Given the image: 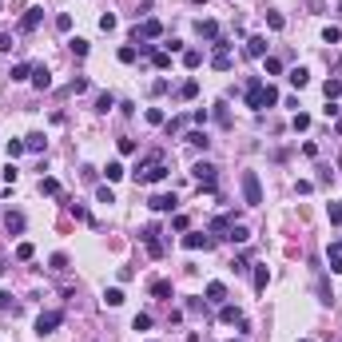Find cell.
I'll list each match as a JSON object with an SVG mask.
<instances>
[{
    "label": "cell",
    "instance_id": "bcb514c9",
    "mask_svg": "<svg viewBox=\"0 0 342 342\" xmlns=\"http://www.w3.org/2000/svg\"><path fill=\"white\" fill-rule=\"evenodd\" d=\"M52 271H68V255H52Z\"/></svg>",
    "mask_w": 342,
    "mask_h": 342
},
{
    "label": "cell",
    "instance_id": "ab89813d",
    "mask_svg": "<svg viewBox=\"0 0 342 342\" xmlns=\"http://www.w3.org/2000/svg\"><path fill=\"white\" fill-rule=\"evenodd\" d=\"M0 310H16V302H12V294H8V290H0Z\"/></svg>",
    "mask_w": 342,
    "mask_h": 342
},
{
    "label": "cell",
    "instance_id": "836d02e7",
    "mask_svg": "<svg viewBox=\"0 0 342 342\" xmlns=\"http://www.w3.org/2000/svg\"><path fill=\"white\" fill-rule=\"evenodd\" d=\"M40 191H44V195H60V183L56 179H40Z\"/></svg>",
    "mask_w": 342,
    "mask_h": 342
},
{
    "label": "cell",
    "instance_id": "b9f144b4",
    "mask_svg": "<svg viewBox=\"0 0 342 342\" xmlns=\"http://www.w3.org/2000/svg\"><path fill=\"white\" fill-rule=\"evenodd\" d=\"M338 36H342L338 28H330V24H326V32H322V40H326V44H338Z\"/></svg>",
    "mask_w": 342,
    "mask_h": 342
},
{
    "label": "cell",
    "instance_id": "8992f818",
    "mask_svg": "<svg viewBox=\"0 0 342 342\" xmlns=\"http://www.w3.org/2000/svg\"><path fill=\"white\" fill-rule=\"evenodd\" d=\"M139 36H147V40H155V36H163V24H159V20H143V24L135 28V40H139Z\"/></svg>",
    "mask_w": 342,
    "mask_h": 342
},
{
    "label": "cell",
    "instance_id": "f907efd6",
    "mask_svg": "<svg viewBox=\"0 0 342 342\" xmlns=\"http://www.w3.org/2000/svg\"><path fill=\"white\" fill-rule=\"evenodd\" d=\"M322 112H326V119H338V104H334V100H326V108H322Z\"/></svg>",
    "mask_w": 342,
    "mask_h": 342
},
{
    "label": "cell",
    "instance_id": "5b68a950",
    "mask_svg": "<svg viewBox=\"0 0 342 342\" xmlns=\"http://www.w3.org/2000/svg\"><path fill=\"white\" fill-rule=\"evenodd\" d=\"M32 84H36V92H48V88H52V72H48L44 64H36V68H32Z\"/></svg>",
    "mask_w": 342,
    "mask_h": 342
},
{
    "label": "cell",
    "instance_id": "3957f363",
    "mask_svg": "<svg viewBox=\"0 0 342 342\" xmlns=\"http://www.w3.org/2000/svg\"><path fill=\"white\" fill-rule=\"evenodd\" d=\"M60 322H64V314H60V310H48V314H40V318H36V334H40V338H44V334H52Z\"/></svg>",
    "mask_w": 342,
    "mask_h": 342
},
{
    "label": "cell",
    "instance_id": "f1b7e54d",
    "mask_svg": "<svg viewBox=\"0 0 342 342\" xmlns=\"http://www.w3.org/2000/svg\"><path fill=\"white\" fill-rule=\"evenodd\" d=\"M104 302H108V306H119V302H123V290H119V286H112V290L104 294Z\"/></svg>",
    "mask_w": 342,
    "mask_h": 342
},
{
    "label": "cell",
    "instance_id": "f35d334b",
    "mask_svg": "<svg viewBox=\"0 0 342 342\" xmlns=\"http://www.w3.org/2000/svg\"><path fill=\"white\" fill-rule=\"evenodd\" d=\"M131 326H135V330H147V326H151V314H135V322H131Z\"/></svg>",
    "mask_w": 342,
    "mask_h": 342
},
{
    "label": "cell",
    "instance_id": "4316f807",
    "mask_svg": "<svg viewBox=\"0 0 342 342\" xmlns=\"http://www.w3.org/2000/svg\"><path fill=\"white\" fill-rule=\"evenodd\" d=\"M32 255H36V247H32V243H20V247H16V259H20V263H28Z\"/></svg>",
    "mask_w": 342,
    "mask_h": 342
},
{
    "label": "cell",
    "instance_id": "44dd1931",
    "mask_svg": "<svg viewBox=\"0 0 342 342\" xmlns=\"http://www.w3.org/2000/svg\"><path fill=\"white\" fill-rule=\"evenodd\" d=\"M151 294H155V298H171V283L167 279H155V283H151Z\"/></svg>",
    "mask_w": 342,
    "mask_h": 342
},
{
    "label": "cell",
    "instance_id": "603a6c76",
    "mask_svg": "<svg viewBox=\"0 0 342 342\" xmlns=\"http://www.w3.org/2000/svg\"><path fill=\"white\" fill-rule=\"evenodd\" d=\"M267 283H271V271L259 267V271H255V290H267Z\"/></svg>",
    "mask_w": 342,
    "mask_h": 342
},
{
    "label": "cell",
    "instance_id": "ba28073f",
    "mask_svg": "<svg viewBox=\"0 0 342 342\" xmlns=\"http://www.w3.org/2000/svg\"><path fill=\"white\" fill-rule=\"evenodd\" d=\"M219 322H239V326L247 330V318H243V310H239V306H223V310H219Z\"/></svg>",
    "mask_w": 342,
    "mask_h": 342
},
{
    "label": "cell",
    "instance_id": "52a82bcc",
    "mask_svg": "<svg viewBox=\"0 0 342 342\" xmlns=\"http://www.w3.org/2000/svg\"><path fill=\"white\" fill-rule=\"evenodd\" d=\"M183 247H187V251H199V247H211V239H207L203 231H191V235H183Z\"/></svg>",
    "mask_w": 342,
    "mask_h": 342
},
{
    "label": "cell",
    "instance_id": "7dc6e473",
    "mask_svg": "<svg viewBox=\"0 0 342 342\" xmlns=\"http://www.w3.org/2000/svg\"><path fill=\"white\" fill-rule=\"evenodd\" d=\"M72 92H76V96H80V92H88V80H84V76H76V80H72Z\"/></svg>",
    "mask_w": 342,
    "mask_h": 342
},
{
    "label": "cell",
    "instance_id": "f5cc1de1",
    "mask_svg": "<svg viewBox=\"0 0 342 342\" xmlns=\"http://www.w3.org/2000/svg\"><path fill=\"white\" fill-rule=\"evenodd\" d=\"M0 52H12V36L8 32H0Z\"/></svg>",
    "mask_w": 342,
    "mask_h": 342
},
{
    "label": "cell",
    "instance_id": "e0dca14e",
    "mask_svg": "<svg viewBox=\"0 0 342 342\" xmlns=\"http://www.w3.org/2000/svg\"><path fill=\"white\" fill-rule=\"evenodd\" d=\"M199 64H203V52H199V48H187V52H183V68H191V72H195Z\"/></svg>",
    "mask_w": 342,
    "mask_h": 342
},
{
    "label": "cell",
    "instance_id": "9f6ffc18",
    "mask_svg": "<svg viewBox=\"0 0 342 342\" xmlns=\"http://www.w3.org/2000/svg\"><path fill=\"white\" fill-rule=\"evenodd\" d=\"M298 342H306V338H298Z\"/></svg>",
    "mask_w": 342,
    "mask_h": 342
},
{
    "label": "cell",
    "instance_id": "30bf717a",
    "mask_svg": "<svg viewBox=\"0 0 342 342\" xmlns=\"http://www.w3.org/2000/svg\"><path fill=\"white\" fill-rule=\"evenodd\" d=\"M40 16H44V8H28V12H24V20H20V32H32V28L40 24Z\"/></svg>",
    "mask_w": 342,
    "mask_h": 342
},
{
    "label": "cell",
    "instance_id": "7c38bea8",
    "mask_svg": "<svg viewBox=\"0 0 342 342\" xmlns=\"http://www.w3.org/2000/svg\"><path fill=\"white\" fill-rule=\"evenodd\" d=\"M326 259H330V271L342 275V247H338V243H330V247H326Z\"/></svg>",
    "mask_w": 342,
    "mask_h": 342
},
{
    "label": "cell",
    "instance_id": "e575fe53",
    "mask_svg": "<svg viewBox=\"0 0 342 342\" xmlns=\"http://www.w3.org/2000/svg\"><path fill=\"white\" fill-rule=\"evenodd\" d=\"M96 199H100V203H115V195H112V187H96Z\"/></svg>",
    "mask_w": 342,
    "mask_h": 342
},
{
    "label": "cell",
    "instance_id": "ac0fdd59",
    "mask_svg": "<svg viewBox=\"0 0 342 342\" xmlns=\"http://www.w3.org/2000/svg\"><path fill=\"white\" fill-rule=\"evenodd\" d=\"M235 227V223H231L227 215H219V219H215V223H211V235H219V239H227V231Z\"/></svg>",
    "mask_w": 342,
    "mask_h": 342
},
{
    "label": "cell",
    "instance_id": "2e32d148",
    "mask_svg": "<svg viewBox=\"0 0 342 342\" xmlns=\"http://www.w3.org/2000/svg\"><path fill=\"white\" fill-rule=\"evenodd\" d=\"M227 298V286L223 283H207V302H223Z\"/></svg>",
    "mask_w": 342,
    "mask_h": 342
},
{
    "label": "cell",
    "instance_id": "7402d4cb",
    "mask_svg": "<svg viewBox=\"0 0 342 342\" xmlns=\"http://www.w3.org/2000/svg\"><path fill=\"white\" fill-rule=\"evenodd\" d=\"M24 147H28V151H44V135H40V131H32V135L24 139Z\"/></svg>",
    "mask_w": 342,
    "mask_h": 342
},
{
    "label": "cell",
    "instance_id": "8fae6325",
    "mask_svg": "<svg viewBox=\"0 0 342 342\" xmlns=\"http://www.w3.org/2000/svg\"><path fill=\"white\" fill-rule=\"evenodd\" d=\"M151 211H175V195H151Z\"/></svg>",
    "mask_w": 342,
    "mask_h": 342
},
{
    "label": "cell",
    "instance_id": "c3c4849f",
    "mask_svg": "<svg viewBox=\"0 0 342 342\" xmlns=\"http://www.w3.org/2000/svg\"><path fill=\"white\" fill-rule=\"evenodd\" d=\"M119 151L123 155H135V139H119Z\"/></svg>",
    "mask_w": 342,
    "mask_h": 342
},
{
    "label": "cell",
    "instance_id": "8d00e7d4",
    "mask_svg": "<svg viewBox=\"0 0 342 342\" xmlns=\"http://www.w3.org/2000/svg\"><path fill=\"white\" fill-rule=\"evenodd\" d=\"M326 215H330V223H342V199H338V203H330Z\"/></svg>",
    "mask_w": 342,
    "mask_h": 342
},
{
    "label": "cell",
    "instance_id": "cb8c5ba5",
    "mask_svg": "<svg viewBox=\"0 0 342 342\" xmlns=\"http://www.w3.org/2000/svg\"><path fill=\"white\" fill-rule=\"evenodd\" d=\"M4 223H8V231H24V215H20V211H8Z\"/></svg>",
    "mask_w": 342,
    "mask_h": 342
},
{
    "label": "cell",
    "instance_id": "f6af8a7d",
    "mask_svg": "<svg viewBox=\"0 0 342 342\" xmlns=\"http://www.w3.org/2000/svg\"><path fill=\"white\" fill-rule=\"evenodd\" d=\"M263 60H267V72H271V76H279V72H283V64H279L275 56H263Z\"/></svg>",
    "mask_w": 342,
    "mask_h": 342
},
{
    "label": "cell",
    "instance_id": "6da1fadb",
    "mask_svg": "<svg viewBox=\"0 0 342 342\" xmlns=\"http://www.w3.org/2000/svg\"><path fill=\"white\" fill-rule=\"evenodd\" d=\"M271 104H279V92L263 80H251L247 84V108H271Z\"/></svg>",
    "mask_w": 342,
    "mask_h": 342
},
{
    "label": "cell",
    "instance_id": "4dcf8cb0",
    "mask_svg": "<svg viewBox=\"0 0 342 342\" xmlns=\"http://www.w3.org/2000/svg\"><path fill=\"white\" fill-rule=\"evenodd\" d=\"M28 76H32V64H16L12 68V80H28Z\"/></svg>",
    "mask_w": 342,
    "mask_h": 342
},
{
    "label": "cell",
    "instance_id": "681fc988",
    "mask_svg": "<svg viewBox=\"0 0 342 342\" xmlns=\"http://www.w3.org/2000/svg\"><path fill=\"white\" fill-rule=\"evenodd\" d=\"M56 28H60V32H68V28H72V16H68V12H64V16H56Z\"/></svg>",
    "mask_w": 342,
    "mask_h": 342
},
{
    "label": "cell",
    "instance_id": "7a4b0ae2",
    "mask_svg": "<svg viewBox=\"0 0 342 342\" xmlns=\"http://www.w3.org/2000/svg\"><path fill=\"white\" fill-rule=\"evenodd\" d=\"M243 199H247V207H259L263 203V187H259V175L255 171H243Z\"/></svg>",
    "mask_w": 342,
    "mask_h": 342
},
{
    "label": "cell",
    "instance_id": "f546056e",
    "mask_svg": "<svg viewBox=\"0 0 342 342\" xmlns=\"http://www.w3.org/2000/svg\"><path fill=\"white\" fill-rule=\"evenodd\" d=\"M151 64L163 72V68H171V56H167V52H151Z\"/></svg>",
    "mask_w": 342,
    "mask_h": 342
},
{
    "label": "cell",
    "instance_id": "1f68e13d",
    "mask_svg": "<svg viewBox=\"0 0 342 342\" xmlns=\"http://www.w3.org/2000/svg\"><path fill=\"white\" fill-rule=\"evenodd\" d=\"M195 92H199V84H195V80H187V84L179 88V96H183V100H195Z\"/></svg>",
    "mask_w": 342,
    "mask_h": 342
},
{
    "label": "cell",
    "instance_id": "5bb4252c",
    "mask_svg": "<svg viewBox=\"0 0 342 342\" xmlns=\"http://www.w3.org/2000/svg\"><path fill=\"white\" fill-rule=\"evenodd\" d=\"M195 28H199V36H207V40H219V24H215V20H199Z\"/></svg>",
    "mask_w": 342,
    "mask_h": 342
},
{
    "label": "cell",
    "instance_id": "11a10c76",
    "mask_svg": "<svg viewBox=\"0 0 342 342\" xmlns=\"http://www.w3.org/2000/svg\"><path fill=\"white\" fill-rule=\"evenodd\" d=\"M195 4H207V0H195Z\"/></svg>",
    "mask_w": 342,
    "mask_h": 342
},
{
    "label": "cell",
    "instance_id": "db71d44e",
    "mask_svg": "<svg viewBox=\"0 0 342 342\" xmlns=\"http://www.w3.org/2000/svg\"><path fill=\"white\" fill-rule=\"evenodd\" d=\"M0 275H4V259H0Z\"/></svg>",
    "mask_w": 342,
    "mask_h": 342
},
{
    "label": "cell",
    "instance_id": "816d5d0a",
    "mask_svg": "<svg viewBox=\"0 0 342 342\" xmlns=\"http://www.w3.org/2000/svg\"><path fill=\"white\" fill-rule=\"evenodd\" d=\"M147 123H163V112L159 108H147Z\"/></svg>",
    "mask_w": 342,
    "mask_h": 342
},
{
    "label": "cell",
    "instance_id": "9c48e42d",
    "mask_svg": "<svg viewBox=\"0 0 342 342\" xmlns=\"http://www.w3.org/2000/svg\"><path fill=\"white\" fill-rule=\"evenodd\" d=\"M195 179H199V183H207V187H215V167H211V163H195Z\"/></svg>",
    "mask_w": 342,
    "mask_h": 342
},
{
    "label": "cell",
    "instance_id": "d590c367",
    "mask_svg": "<svg viewBox=\"0 0 342 342\" xmlns=\"http://www.w3.org/2000/svg\"><path fill=\"white\" fill-rule=\"evenodd\" d=\"M119 60H123V64H135V48H131V44H123V48H119Z\"/></svg>",
    "mask_w": 342,
    "mask_h": 342
},
{
    "label": "cell",
    "instance_id": "277c9868",
    "mask_svg": "<svg viewBox=\"0 0 342 342\" xmlns=\"http://www.w3.org/2000/svg\"><path fill=\"white\" fill-rule=\"evenodd\" d=\"M155 235H159V231H155V227H147L143 235H139V239L147 243V255H151V259H163V243H159Z\"/></svg>",
    "mask_w": 342,
    "mask_h": 342
},
{
    "label": "cell",
    "instance_id": "4fadbf2b",
    "mask_svg": "<svg viewBox=\"0 0 342 342\" xmlns=\"http://www.w3.org/2000/svg\"><path fill=\"white\" fill-rule=\"evenodd\" d=\"M286 80H290L294 88H306V84H310V72H306V68H290V72H286Z\"/></svg>",
    "mask_w": 342,
    "mask_h": 342
},
{
    "label": "cell",
    "instance_id": "9a60e30c",
    "mask_svg": "<svg viewBox=\"0 0 342 342\" xmlns=\"http://www.w3.org/2000/svg\"><path fill=\"white\" fill-rule=\"evenodd\" d=\"M247 56H267V40L263 36H251L247 40Z\"/></svg>",
    "mask_w": 342,
    "mask_h": 342
},
{
    "label": "cell",
    "instance_id": "7bdbcfd3",
    "mask_svg": "<svg viewBox=\"0 0 342 342\" xmlns=\"http://www.w3.org/2000/svg\"><path fill=\"white\" fill-rule=\"evenodd\" d=\"M306 127H310V115L298 112V115H294V131H306Z\"/></svg>",
    "mask_w": 342,
    "mask_h": 342
},
{
    "label": "cell",
    "instance_id": "d6a6232c",
    "mask_svg": "<svg viewBox=\"0 0 342 342\" xmlns=\"http://www.w3.org/2000/svg\"><path fill=\"white\" fill-rule=\"evenodd\" d=\"M96 108H100V112H108V108H115V96H112V92H104V96L96 100Z\"/></svg>",
    "mask_w": 342,
    "mask_h": 342
},
{
    "label": "cell",
    "instance_id": "484cf974",
    "mask_svg": "<svg viewBox=\"0 0 342 342\" xmlns=\"http://www.w3.org/2000/svg\"><path fill=\"white\" fill-rule=\"evenodd\" d=\"M4 151H8V159H16V155H24V151H28V147H24V143H20V139H8V147H4Z\"/></svg>",
    "mask_w": 342,
    "mask_h": 342
},
{
    "label": "cell",
    "instance_id": "ffe728a7",
    "mask_svg": "<svg viewBox=\"0 0 342 342\" xmlns=\"http://www.w3.org/2000/svg\"><path fill=\"white\" fill-rule=\"evenodd\" d=\"M187 143H191V147H203V151H207V143H211V139H207V131H187Z\"/></svg>",
    "mask_w": 342,
    "mask_h": 342
},
{
    "label": "cell",
    "instance_id": "83f0119b",
    "mask_svg": "<svg viewBox=\"0 0 342 342\" xmlns=\"http://www.w3.org/2000/svg\"><path fill=\"white\" fill-rule=\"evenodd\" d=\"M104 175H108V183L123 179V163H108V167H104Z\"/></svg>",
    "mask_w": 342,
    "mask_h": 342
},
{
    "label": "cell",
    "instance_id": "ee69618b",
    "mask_svg": "<svg viewBox=\"0 0 342 342\" xmlns=\"http://www.w3.org/2000/svg\"><path fill=\"white\" fill-rule=\"evenodd\" d=\"M100 28H104V32H112V28H115V16H112V12H104V16H100Z\"/></svg>",
    "mask_w": 342,
    "mask_h": 342
},
{
    "label": "cell",
    "instance_id": "d6986e66",
    "mask_svg": "<svg viewBox=\"0 0 342 342\" xmlns=\"http://www.w3.org/2000/svg\"><path fill=\"white\" fill-rule=\"evenodd\" d=\"M322 92H326V100H338V96H342V80H334V76H330V80L322 84Z\"/></svg>",
    "mask_w": 342,
    "mask_h": 342
},
{
    "label": "cell",
    "instance_id": "60d3db41",
    "mask_svg": "<svg viewBox=\"0 0 342 342\" xmlns=\"http://www.w3.org/2000/svg\"><path fill=\"white\" fill-rule=\"evenodd\" d=\"M267 24H271V28H275V32H279V28H283L286 20H283V16H279V12H267Z\"/></svg>",
    "mask_w": 342,
    "mask_h": 342
},
{
    "label": "cell",
    "instance_id": "d4e9b609",
    "mask_svg": "<svg viewBox=\"0 0 342 342\" xmlns=\"http://www.w3.org/2000/svg\"><path fill=\"white\" fill-rule=\"evenodd\" d=\"M227 239H231V243H247L251 235H247V227H239V223H235V227L227 231Z\"/></svg>",
    "mask_w": 342,
    "mask_h": 342
},
{
    "label": "cell",
    "instance_id": "74e56055",
    "mask_svg": "<svg viewBox=\"0 0 342 342\" xmlns=\"http://www.w3.org/2000/svg\"><path fill=\"white\" fill-rule=\"evenodd\" d=\"M72 52H76V56H88V40L76 36V40H72Z\"/></svg>",
    "mask_w": 342,
    "mask_h": 342
}]
</instances>
